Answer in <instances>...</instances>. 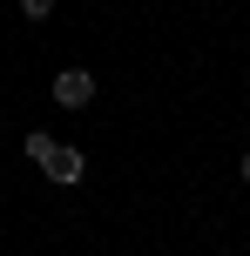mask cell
<instances>
[{"instance_id":"obj_1","label":"cell","mask_w":250,"mask_h":256,"mask_svg":"<svg viewBox=\"0 0 250 256\" xmlns=\"http://www.w3.org/2000/svg\"><path fill=\"white\" fill-rule=\"evenodd\" d=\"M54 102L61 108H88L95 102V74L88 68H61V74H54Z\"/></svg>"},{"instance_id":"obj_2","label":"cell","mask_w":250,"mask_h":256,"mask_svg":"<svg viewBox=\"0 0 250 256\" xmlns=\"http://www.w3.org/2000/svg\"><path fill=\"white\" fill-rule=\"evenodd\" d=\"M41 168H48L54 182H81V168H88V162H81V148H68V142H54V135H48V148H41Z\"/></svg>"},{"instance_id":"obj_3","label":"cell","mask_w":250,"mask_h":256,"mask_svg":"<svg viewBox=\"0 0 250 256\" xmlns=\"http://www.w3.org/2000/svg\"><path fill=\"white\" fill-rule=\"evenodd\" d=\"M21 14H27V20H48V14H54V0H21Z\"/></svg>"},{"instance_id":"obj_4","label":"cell","mask_w":250,"mask_h":256,"mask_svg":"<svg viewBox=\"0 0 250 256\" xmlns=\"http://www.w3.org/2000/svg\"><path fill=\"white\" fill-rule=\"evenodd\" d=\"M243 182H250V155H243Z\"/></svg>"}]
</instances>
